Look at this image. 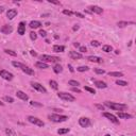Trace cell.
Returning a JSON list of instances; mask_svg holds the SVG:
<instances>
[{
  "label": "cell",
  "instance_id": "8992f818",
  "mask_svg": "<svg viewBox=\"0 0 136 136\" xmlns=\"http://www.w3.org/2000/svg\"><path fill=\"white\" fill-rule=\"evenodd\" d=\"M0 77L1 78H3L4 80H6V81H12L13 79H14V76H13V73H11V72H9L8 70H0Z\"/></svg>",
  "mask_w": 136,
  "mask_h": 136
},
{
  "label": "cell",
  "instance_id": "f546056e",
  "mask_svg": "<svg viewBox=\"0 0 136 136\" xmlns=\"http://www.w3.org/2000/svg\"><path fill=\"white\" fill-rule=\"evenodd\" d=\"M116 84H117V85H120V86H128V82H127V81H123V80H117V81H116Z\"/></svg>",
  "mask_w": 136,
  "mask_h": 136
},
{
  "label": "cell",
  "instance_id": "484cf974",
  "mask_svg": "<svg viewBox=\"0 0 136 136\" xmlns=\"http://www.w3.org/2000/svg\"><path fill=\"white\" fill-rule=\"evenodd\" d=\"M49 84H50V86H51L53 89H58V88H59V84H58V82L54 81V80H50Z\"/></svg>",
  "mask_w": 136,
  "mask_h": 136
},
{
  "label": "cell",
  "instance_id": "2e32d148",
  "mask_svg": "<svg viewBox=\"0 0 136 136\" xmlns=\"http://www.w3.org/2000/svg\"><path fill=\"white\" fill-rule=\"evenodd\" d=\"M0 31H1L3 34H10V33H12L13 28L11 27V26H9V25H4L1 29H0Z\"/></svg>",
  "mask_w": 136,
  "mask_h": 136
},
{
  "label": "cell",
  "instance_id": "816d5d0a",
  "mask_svg": "<svg viewBox=\"0 0 136 136\" xmlns=\"http://www.w3.org/2000/svg\"><path fill=\"white\" fill-rule=\"evenodd\" d=\"M73 46H74V47H80V44H79V43H74Z\"/></svg>",
  "mask_w": 136,
  "mask_h": 136
},
{
  "label": "cell",
  "instance_id": "3957f363",
  "mask_svg": "<svg viewBox=\"0 0 136 136\" xmlns=\"http://www.w3.org/2000/svg\"><path fill=\"white\" fill-rule=\"evenodd\" d=\"M58 97L64 101H68V102H73L76 101V98L71 95V94H68V93H64V92H60L58 93Z\"/></svg>",
  "mask_w": 136,
  "mask_h": 136
},
{
  "label": "cell",
  "instance_id": "ba28073f",
  "mask_svg": "<svg viewBox=\"0 0 136 136\" xmlns=\"http://www.w3.org/2000/svg\"><path fill=\"white\" fill-rule=\"evenodd\" d=\"M31 85H32V87H33L34 89H36L37 92H40V93H43V94H46V93H47V89L45 88L42 84H39V83H37V82H32Z\"/></svg>",
  "mask_w": 136,
  "mask_h": 136
},
{
  "label": "cell",
  "instance_id": "ac0fdd59",
  "mask_svg": "<svg viewBox=\"0 0 136 136\" xmlns=\"http://www.w3.org/2000/svg\"><path fill=\"white\" fill-rule=\"evenodd\" d=\"M117 116L119 118H122V119H131L132 118V115L131 114H128V113H123V112H118L117 113Z\"/></svg>",
  "mask_w": 136,
  "mask_h": 136
},
{
  "label": "cell",
  "instance_id": "11a10c76",
  "mask_svg": "<svg viewBox=\"0 0 136 136\" xmlns=\"http://www.w3.org/2000/svg\"><path fill=\"white\" fill-rule=\"evenodd\" d=\"M121 136H124V135H121Z\"/></svg>",
  "mask_w": 136,
  "mask_h": 136
},
{
  "label": "cell",
  "instance_id": "6da1fadb",
  "mask_svg": "<svg viewBox=\"0 0 136 136\" xmlns=\"http://www.w3.org/2000/svg\"><path fill=\"white\" fill-rule=\"evenodd\" d=\"M104 104L105 106L112 108V110H114V111H124V110H127L128 108V105L126 104H122V103H117V102H111V101H105L104 102Z\"/></svg>",
  "mask_w": 136,
  "mask_h": 136
},
{
  "label": "cell",
  "instance_id": "7dc6e473",
  "mask_svg": "<svg viewBox=\"0 0 136 136\" xmlns=\"http://www.w3.org/2000/svg\"><path fill=\"white\" fill-rule=\"evenodd\" d=\"M48 2H50V3H53V4H60V2H59V1H51V0H49Z\"/></svg>",
  "mask_w": 136,
  "mask_h": 136
},
{
  "label": "cell",
  "instance_id": "d6986e66",
  "mask_svg": "<svg viewBox=\"0 0 136 136\" xmlns=\"http://www.w3.org/2000/svg\"><path fill=\"white\" fill-rule=\"evenodd\" d=\"M87 60L89 62H94V63H102L103 62L102 58H99V56H88Z\"/></svg>",
  "mask_w": 136,
  "mask_h": 136
},
{
  "label": "cell",
  "instance_id": "bcb514c9",
  "mask_svg": "<svg viewBox=\"0 0 136 136\" xmlns=\"http://www.w3.org/2000/svg\"><path fill=\"white\" fill-rule=\"evenodd\" d=\"M30 53H31V55H32V56H36V55H37V53H36L35 51H34V50H31V51H30Z\"/></svg>",
  "mask_w": 136,
  "mask_h": 136
},
{
  "label": "cell",
  "instance_id": "7402d4cb",
  "mask_svg": "<svg viewBox=\"0 0 136 136\" xmlns=\"http://www.w3.org/2000/svg\"><path fill=\"white\" fill-rule=\"evenodd\" d=\"M95 85L98 87V88H106L107 85L105 82H102V81H95Z\"/></svg>",
  "mask_w": 136,
  "mask_h": 136
},
{
  "label": "cell",
  "instance_id": "7a4b0ae2",
  "mask_svg": "<svg viewBox=\"0 0 136 136\" xmlns=\"http://www.w3.org/2000/svg\"><path fill=\"white\" fill-rule=\"evenodd\" d=\"M39 60L40 62L43 63H58L60 62V58H58V56H52V55H48V54H43L39 56Z\"/></svg>",
  "mask_w": 136,
  "mask_h": 136
},
{
  "label": "cell",
  "instance_id": "9a60e30c",
  "mask_svg": "<svg viewBox=\"0 0 136 136\" xmlns=\"http://www.w3.org/2000/svg\"><path fill=\"white\" fill-rule=\"evenodd\" d=\"M16 96H17L19 99L24 100V101L29 100V96H28L27 94H25L24 92H21V90H17V92H16Z\"/></svg>",
  "mask_w": 136,
  "mask_h": 136
},
{
  "label": "cell",
  "instance_id": "603a6c76",
  "mask_svg": "<svg viewBox=\"0 0 136 136\" xmlns=\"http://www.w3.org/2000/svg\"><path fill=\"white\" fill-rule=\"evenodd\" d=\"M53 71H54L55 73H60V72L63 71V67H62L60 64H56V65H54V67H53Z\"/></svg>",
  "mask_w": 136,
  "mask_h": 136
},
{
  "label": "cell",
  "instance_id": "681fc988",
  "mask_svg": "<svg viewBox=\"0 0 136 136\" xmlns=\"http://www.w3.org/2000/svg\"><path fill=\"white\" fill-rule=\"evenodd\" d=\"M72 30H73V31H77V30H79V26H78V25H76V26L72 28Z\"/></svg>",
  "mask_w": 136,
  "mask_h": 136
},
{
  "label": "cell",
  "instance_id": "836d02e7",
  "mask_svg": "<svg viewBox=\"0 0 136 136\" xmlns=\"http://www.w3.org/2000/svg\"><path fill=\"white\" fill-rule=\"evenodd\" d=\"M30 38L32 39V40H36V38H37V34L35 33V32H31L30 33Z\"/></svg>",
  "mask_w": 136,
  "mask_h": 136
},
{
  "label": "cell",
  "instance_id": "4dcf8cb0",
  "mask_svg": "<svg viewBox=\"0 0 136 136\" xmlns=\"http://www.w3.org/2000/svg\"><path fill=\"white\" fill-rule=\"evenodd\" d=\"M68 84L69 85H71V86H73V87H78L79 85H80V83H79L78 81H76V80H70V81H68Z\"/></svg>",
  "mask_w": 136,
  "mask_h": 136
},
{
  "label": "cell",
  "instance_id": "cb8c5ba5",
  "mask_svg": "<svg viewBox=\"0 0 136 136\" xmlns=\"http://www.w3.org/2000/svg\"><path fill=\"white\" fill-rule=\"evenodd\" d=\"M108 76L110 77H115V78H120V77H123V73L119 72V71H113V72H108Z\"/></svg>",
  "mask_w": 136,
  "mask_h": 136
},
{
  "label": "cell",
  "instance_id": "4316f807",
  "mask_svg": "<svg viewBox=\"0 0 136 136\" xmlns=\"http://www.w3.org/2000/svg\"><path fill=\"white\" fill-rule=\"evenodd\" d=\"M88 69H89V67H88V66H80V67H78V68H77V70H78V71H80V72L87 71Z\"/></svg>",
  "mask_w": 136,
  "mask_h": 136
},
{
  "label": "cell",
  "instance_id": "c3c4849f",
  "mask_svg": "<svg viewBox=\"0 0 136 136\" xmlns=\"http://www.w3.org/2000/svg\"><path fill=\"white\" fill-rule=\"evenodd\" d=\"M68 68H69V70H70L71 72H73V71H74V69L72 68V66H71V65H68Z\"/></svg>",
  "mask_w": 136,
  "mask_h": 136
},
{
  "label": "cell",
  "instance_id": "b9f144b4",
  "mask_svg": "<svg viewBox=\"0 0 136 136\" xmlns=\"http://www.w3.org/2000/svg\"><path fill=\"white\" fill-rule=\"evenodd\" d=\"M39 35H40L42 37H46V35H47V32L45 31V30H40V31H39Z\"/></svg>",
  "mask_w": 136,
  "mask_h": 136
},
{
  "label": "cell",
  "instance_id": "ee69618b",
  "mask_svg": "<svg viewBox=\"0 0 136 136\" xmlns=\"http://www.w3.org/2000/svg\"><path fill=\"white\" fill-rule=\"evenodd\" d=\"M71 90H72V92H74V93H78V94H80V93H81V90L79 89L78 87H72V89H71Z\"/></svg>",
  "mask_w": 136,
  "mask_h": 136
},
{
  "label": "cell",
  "instance_id": "f1b7e54d",
  "mask_svg": "<svg viewBox=\"0 0 136 136\" xmlns=\"http://www.w3.org/2000/svg\"><path fill=\"white\" fill-rule=\"evenodd\" d=\"M4 52H5L6 54L11 55V56H16V55H17V53H16L15 51H13V50H10V49H5V50H4Z\"/></svg>",
  "mask_w": 136,
  "mask_h": 136
},
{
  "label": "cell",
  "instance_id": "db71d44e",
  "mask_svg": "<svg viewBox=\"0 0 136 136\" xmlns=\"http://www.w3.org/2000/svg\"><path fill=\"white\" fill-rule=\"evenodd\" d=\"M104 136H111V135H110V134H106V135H104Z\"/></svg>",
  "mask_w": 136,
  "mask_h": 136
},
{
  "label": "cell",
  "instance_id": "9c48e42d",
  "mask_svg": "<svg viewBox=\"0 0 136 136\" xmlns=\"http://www.w3.org/2000/svg\"><path fill=\"white\" fill-rule=\"evenodd\" d=\"M104 117L105 118H107L110 121H112L113 123H115V124H119V120L117 119V117L115 116V115H113V114H111V113H104Z\"/></svg>",
  "mask_w": 136,
  "mask_h": 136
},
{
  "label": "cell",
  "instance_id": "d4e9b609",
  "mask_svg": "<svg viewBox=\"0 0 136 136\" xmlns=\"http://www.w3.org/2000/svg\"><path fill=\"white\" fill-rule=\"evenodd\" d=\"M128 25H134V22H128V21H119L118 24H117V26L119 27V28H124L126 26H128Z\"/></svg>",
  "mask_w": 136,
  "mask_h": 136
},
{
  "label": "cell",
  "instance_id": "8fae6325",
  "mask_svg": "<svg viewBox=\"0 0 136 136\" xmlns=\"http://www.w3.org/2000/svg\"><path fill=\"white\" fill-rule=\"evenodd\" d=\"M17 32L19 35H24V34L26 33V24L24 21H21L19 22V25H18V29H17Z\"/></svg>",
  "mask_w": 136,
  "mask_h": 136
},
{
  "label": "cell",
  "instance_id": "8d00e7d4",
  "mask_svg": "<svg viewBox=\"0 0 136 136\" xmlns=\"http://www.w3.org/2000/svg\"><path fill=\"white\" fill-rule=\"evenodd\" d=\"M90 45H92L93 47H99L100 46V43L98 40H92V42H90Z\"/></svg>",
  "mask_w": 136,
  "mask_h": 136
},
{
  "label": "cell",
  "instance_id": "60d3db41",
  "mask_svg": "<svg viewBox=\"0 0 136 136\" xmlns=\"http://www.w3.org/2000/svg\"><path fill=\"white\" fill-rule=\"evenodd\" d=\"M30 104L32 106H42V103H37V102H35V101H31Z\"/></svg>",
  "mask_w": 136,
  "mask_h": 136
},
{
  "label": "cell",
  "instance_id": "e575fe53",
  "mask_svg": "<svg viewBox=\"0 0 136 136\" xmlns=\"http://www.w3.org/2000/svg\"><path fill=\"white\" fill-rule=\"evenodd\" d=\"M12 65L14 66V67H16V68H21L22 67V65H24V64H22V63H19V62H12Z\"/></svg>",
  "mask_w": 136,
  "mask_h": 136
},
{
  "label": "cell",
  "instance_id": "5b68a950",
  "mask_svg": "<svg viewBox=\"0 0 136 136\" xmlns=\"http://www.w3.org/2000/svg\"><path fill=\"white\" fill-rule=\"evenodd\" d=\"M28 121L33 123V124H35V126H37V127H44L45 126V123H44L43 120H40L37 117H34V116H29L28 117Z\"/></svg>",
  "mask_w": 136,
  "mask_h": 136
},
{
  "label": "cell",
  "instance_id": "277c9868",
  "mask_svg": "<svg viewBox=\"0 0 136 136\" xmlns=\"http://www.w3.org/2000/svg\"><path fill=\"white\" fill-rule=\"evenodd\" d=\"M49 119L53 122H64L68 119L67 116L65 115H58V114H52V115H49Z\"/></svg>",
  "mask_w": 136,
  "mask_h": 136
},
{
  "label": "cell",
  "instance_id": "1f68e13d",
  "mask_svg": "<svg viewBox=\"0 0 136 136\" xmlns=\"http://www.w3.org/2000/svg\"><path fill=\"white\" fill-rule=\"evenodd\" d=\"M68 132H69V129H68V128H66V129H60V130H58V133H59L60 135L66 134V133H68Z\"/></svg>",
  "mask_w": 136,
  "mask_h": 136
},
{
  "label": "cell",
  "instance_id": "d590c367",
  "mask_svg": "<svg viewBox=\"0 0 136 136\" xmlns=\"http://www.w3.org/2000/svg\"><path fill=\"white\" fill-rule=\"evenodd\" d=\"M84 89H85V90H87V92H89L90 94H94V95L96 94V90H95L94 88H90V87H88V86H85V87H84Z\"/></svg>",
  "mask_w": 136,
  "mask_h": 136
},
{
  "label": "cell",
  "instance_id": "7c38bea8",
  "mask_svg": "<svg viewBox=\"0 0 136 136\" xmlns=\"http://www.w3.org/2000/svg\"><path fill=\"white\" fill-rule=\"evenodd\" d=\"M16 16H17V10H15V9H11L6 12V17L9 19H13Z\"/></svg>",
  "mask_w": 136,
  "mask_h": 136
},
{
  "label": "cell",
  "instance_id": "5bb4252c",
  "mask_svg": "<svg viewBox=\"0 0 136 136\" xmlns=\"http://www.w3.org/2000/svg\"><path fill=\"white\" fill-rule=\"evenodd\" d=\"M69 56L72 60H79V59H82L83 55L80 52H77V51H70L69 52Z\"/></svg>",
  "mask_w": 136,
  "mask_h": 136
},
{
  "label": "cell",
  "instance_id": "4fadbf2b",
  "mask_svg": "<svg viewBox=\"0 0 136 136\" xmlns=\"http://www.w3.org/2000/svg\"><path fill=\"white\" fill-rule=\"evenodd\" d=\"M20 69L24 71L26 74H29V76H34V70L32 69V68H30V67H28V66H26V65H22V67L20 68Z\"/></svg>",
  "mask_w": 136,
  "mask_h": 136
},
{
  "label": "cell",
  "instance_id": "f907efd6",
  "mask_svg": "<svg viewBox=\"0 0 136 136\" xmlns=\"http://www.w3.org/2000/svg\"><path fill=\"white\" fill-rule=\"evenodd\" d=\"M3 11H4V8L3 6H0V14L3 13Z\"/></svg>",
  "mask_w": 136,
  "mask_h": 136
},
{
  "label": "cell",
  "instance_id": "74e56055",
  "mask_svg": "<svg viewBox=\"0 0 136 136\" xmlns=\"http://www.w3.org/2000/svg\"><path fill=\"white\" fill-rule=\"evenodd\" d=\"M95 72H96L97 74H104V73H105V71H104L103 69H99V68H96Z\"/></svg>",
  "mask_w": 136,
  "mask_h": 136
},
{
  "label": "cell",
  "instance_id": "52a82bcc",
  "mask_svg": "<svg viewBox=\"0 0 136 136\" xmlns=\"http://www.w3.org/2000/svg\"><path fill=\"white\" fill-rule=\"evenodd\" d=\"M79 124H80L82 128H88V127H90L92 122H90V119H89V118L81 117L80 119H79Z\"/></svg>",
  "mask_w": 136,
  "mask_h": 136
},
{
  "label": "cell",
  "instance_id": "f6af8a7d",
  "mask_svg": "<svg viewBox=\"0 0 136 136\" xmlns=\"http://www.w3.org/2000/svg\"><path fill=\"white\" fill-rule=\"evenodd\" d=\"M96 107H98L99 110H101V111H104V106L103 105H100V104H96Z\"/></svg>",
  "mask_w": 136,
  "mask_h": 136
},
{
  "label": "cell",
  "instance_id": "ab89813d",
  "mask_svg": "<svg viewBox=\"0 0 136 136\" xmlns=\"http://www.w3.org/2000/svg\"><path fill=\"white\" fill-rule=\"evenodd\" d=\"M79 51H80V53L82 54V53L86 52V51H87V49H86V47H84V46H81V47H79Z\"/></svg>",
  "mask_w": 136,
  "mask_h": 136
},
{
  "label": "cell",
  "instance_id": "d6a6232c",
  "mask_svg": "<svg viewBox=\"0 0 136 136\" xmlns=\"http://www.w3.org/2000/svg\"><path fill=\"white\" fill-rule=\"evenodd\" d=\"M3 100H4L5 102H9V103H13V102H14V99H13L12 97H9V96H5V97L3 98Z\"/></svg>",
  "mask_w": 136,
  "mask_h": 136
},
{
  "label": "cell",
  "instance_id": "f5cc1de1",
  "mask_svg": "<svg viewBox=\"0 0 136 136\" xmlns=\"http://www.w3.org/2000/svg\"><path fill=\"white\" fill-rule=\"evenodd\" d=\"M3 105H4V103H3V102L0 101V106H3Z\"/></svg>",
  "mask_w": 136,
  "mask_h": 136
},
{
  "label": "cell",
  "instance_id": "ffe728a7",
  "mask_svg": "<svg viewBox=\"0 0 136 136\" xmlns=\"http://www.w3.org/2000/svg\"><path fill=\"white\" fill-rule=\"evenodd\" d=\"M53 51L54 52H64L65 51V46H62V45H54Z\"/></svg>",
  "mask_w": 136,
  "mask_h": 136
},
{
  "label": "cell",
  "instance_id": "30bf717a",
  "mask_svg": "<svg viewBox=\"0 0 136 136\" xmlns=\"http://www.w3.org/2000/svg\"><path fill=\"white\" fill-rule=\"evenodd\" d=\"M88 9H89V12H93V13H96V14H101L103 12V9H101L98 5H90Z\"/></svg>",
  "mask_w": 136,
  "mask_h": 136
},
{
  "label": "cell",
  "instance_id": "7bdbcfd3",
  "mask_svg": "<svg viewBox=\"0 0 136 136\" xmlns=\"http://www.w3.org/2000/svg\"><path fill=\"white\" fill-rule=\"evenodd\" d=\"M73 14H74L76 16H78V17H80V18H84V17H85V16H84L83 14H81V13H79V12H74Z\"/></svg>",
  "mask_w": 136,
  "mask_h": 136
},
{
  "label": "cell",
  "instance_id": "e0dca14e",
  "mask_svg": "<svg viewBox=\"0 0 136 136\" xmlns=\"http://www.w3.org/2000/svg\"><path fill=\"white\" fill-rule=\"evenodd\" d=\"M30 28L31 29H37V28H40L42 27V22L38 21V20H33L30 22Z\"/></svg>",
  "mask_w": 136,
  "mask_h": 136
},
{
  "label": "cell",
  "instance_id": "9f6ffc18",
  "mask_svg": "<svg viewBox=\"0 0 136 136\" xmlns=\"http://www.w3.org/2000/svg\"><path fill=\"white\" fill-rule=\"evenodd\" d=\"M26 136H28V135H26Z\"/></svg>",
  "mask_w": 136,
  "mask_h": 136
},
{
  "label": "cell",
  "instance_id": "83f0119b",
  "mask_svg": "<svg viewBox=\"0 0 136 136\" xmlns=\"http://www.w3.org/2000/svg\"><path fill=\"white\" fill-rule=\"evenodd\" d=\"M102 50L104 52H111L113 50V48H112V46H110V45H104V46L102 47Z\"/></svg>",
  "mask_w": 136,
  "mask_h": 136
},
{
  "label": "cell",
  "instance_id": "f35d334b",
  "mask_svg": "<svg viewBox=\"0 0 136 136\" xmlns=\"http://www.w3.org/2000/svg\"><path fill=\"white\" fill-rule=\"evenodd\" d=\"M63 14L68 15V16H72V15H73V12H71V11H68V10H64V11H63Z\"/></svg>",
  "mask_w": 136,
  "mask_h": 136
},
{
  "label": "cell",
  "instance_id": "44dd1931",
  "mask_svg": "<svg viewBox=\"0 0 136 136\" xmlns=\"http://www.w3.org/2000/svg\"><path fill=\"white\" fill-rule=\"evenodd\" d=\"M35 66H36L37 68H40V69H47V68H49L48 64L43 63V62H37V63L35 64Z\"/></svg>",
  "mask_w": 136,
  "mask_h": 136
}]
</instances>
